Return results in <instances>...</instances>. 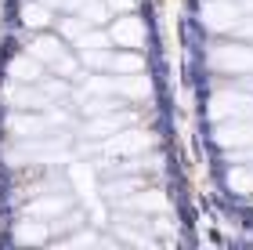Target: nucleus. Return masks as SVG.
Returning <instances> with one entry per match:
<instances>
[{
	"label": "nucleus",
	"mask_w": 253,
	"mask_h": 250,
	"mask_svg": "<svg viewBox=\"0 0 253 250\" xmlns=\"http://www.w3.org/2000/svg\"><path fill=\"white\" fill-rule=\"evenodd\" d=\"M239 18H243V7H239L235 0H206L203 4V22H206V29H213V33L235 29Z\"/></svg>",
	"instance_id": "obj_3"
},
{
	"label": "nucleus",
	"mask_w": 253,
	"mask_h": 250,
	"mask_svg": "<svg viewBox=\"0 0 253 250\" xmlns=\"http://www.w3.org/2000/svg\"><path fill=\"white\" fill-rule=\"evenodd\" d=\"M90 243H98V236H73V240H69V247H90Z\"/></svg>",
	"instance_id": "obj_25"
},
{
	"label": "nucleus",
	"mask_w": 253,
	"mask_h": 250,
	"mask_svg": "<svg viewBox=\"0 0 253 250\" xmlns=\"http://www.w3.org/2000/svg\"><path fill=\"white\" fill-rule=\"evenodd\" d=\"M213 120H253V98L250 95H217L210 105Z\"/></svg>",
	"instance_id": "obj_6"
},
{
	"label": "nucleus",
	"mask_w": 253,
	"mask_h": 250,
	"mask_svg": "<svg viewBox=\"0 0 253 250\" xmlns=\"http://www.w3.org/2000/svg\"><path fill=\"white\" fill-rule=\"evenodd\" d=\"M40 65L43 62H37L33 54H29V58H15V62H11V80H37Z\"/></svg>",
	"instance_id": "obj_14"
},
{
	"label": "nucleus",
	"mask_w": 253,
	"mask_h": 250,
	"mask_svg": "<svg viewBox=\"0 0 253 250\" xmlns=\"http://www.w3.org/2000/svg\"><path fill=\"white\" fill-rule=\"evenodd\" d=\"M11 163H62L65 160V134H40V138H22L18 149L7 152Z\"/></svg>",
	"instance_id": "obj_1"
},
{
	"label": "nucleus",
	"mask_w": 253,
	"mask_h": 250,
	"mask_svg": "<svg viewBox=\"0 0 253 250\" xmlns=\"http://www.w3.org/2000/svg\"><path fill=\"white\" fill-rule=\"evenodd\" d=\"M126 123H130V116H126V112H112V109H109V116H105V112H98V116L84 127V134H87V138H109V134L123 131Z\"/></svg>",
	"instance_id": "obj_8"
},
{
	"label": "nucleus",
	"mask_w": 253,
	"mask_h": 250,
	"mask_svg": "<svg viewBox=\"0 0 253 250\" xmlns=\"http://www.w3.org/2000/svg\"><path fill=\"white\" fill-rule=\"evenodd\" d=\"M116 95H123V98H148L152 95V84H148V76H141V73H120L116 76Z\"/></svg>",
	"instance_id": "obj_11"
},
{
	"label": "nucleus",
	"mask_w": 253,
	"mask_h": 250,
	"mask_svg": "<svg viewBox=\"0 0 253 250\" xmlns=\"http://www.w3.org/2000/svg\"><path fill=\"white\" fill-rule=\"evenodd\" d=\"M148 145H152V134H145V131H116L98 149L105 156H134V152H145Z\"/></svg>",
	"instance_id": "obj_4"
},
{
	"label": "nucleus",
	"mask_w": 253,
	"mask_h": 250,
	"mask_svg": "<svg viewBox=\"0 0 253 250\" xmlns=\"http://www.w3.org/2000/svg\"><path fill=\"white\" fill-rule=\"evenodd\" d=\"M253 160V142L250 145H239V149L232 152V163H250Z\"/></svg>",
	"instance_id": "obj_22"
},
{
	"label": "nucleus",
	"mask_w": 253,
	"mask_h": 250,
	"mask_svg": "<svg viewBox=\"0 0 253 250\" xmlns=\"http://www.w3.org/2000/svg\"><path fill=\"white\" fill-rule=\"evenodd\" d=\"M126 207H134V210H163L167 200H163V192H137V196L126 200Z\"/></svg>",
	"instance_id": "obj_15"
},
{
	"label": "nucleus",
	"mask_w": 253,
	"mask_h": 250,
	"mask_svg": "<svg viewBox=\"0 0 253 250\" xmlns=\"http://www.w3.org/2000/svg\"><path fill=\"white\" fill-rule=\"evenodd\" d=\"M235 33H239V37H253V15L243 22V18H239V26H235Z\"/></svg>",
	"instance_id": "obj_26"
},
{
	"label": "nucleus",
	"mask_w": 253,
	"mask_h": 250,
	"mask_svg": "<svg viewBox=\"0 0 253 250\" xmlns=\"http://www.w3.org/2000/svg\"><path fill=\"white\" fill-rule=\"evenodd\" d=\"M40 4H47V7H76V0H40Z\"/></svg>",
	"instance_id": "obj_27"
},
{
	"label": "nucleus",
	"mask_w": 253,
	"mask_h": 250,
	"mask_svg": "<svg viewBox=\"0 0 253 250\" xmlns=\"http://www.w3.org/2000/svg\"><path fill=\"white\" fill-rule=\"evenodd\" d=\"M22 18H26V26H47V22H51V7L47 4H40V0H37V4H26V11H22Z\"/></svg>",
	"instance_id": "obj_16"
},
{
	"label": "nucleus",
	"mask_w": 253,
	"mask_h": 250,
	"mask_svg": "<svg viewBox=\"0 0 253 250\" xmlns=\"http://www.w3.org/2000/svg\"><path fill=\"white\" fill-rule=\"evenodd\" d=\"M65 123L62 112H47V116H26V112H18V116L7 120V131L15 134V138H40V134H47L51 127H58Z\"/></svg>",
	"instance_id": "obj_5"
},
{
	"label": "nucleus",
	"mask_w": 253,
	"mask_h": 250,
	"mask_svg": "<svg viewBox=\"0 0 253 250\" xmlns=\"http://www.w3.org/2000/svg\"><path fill=\"white\" fill-rule=\"evenodd\" d=\"M232 189L235 192H253V170H246V163H235V170H232Z\"/></svg>",
	"instance_id": "obj_19"
},
{
	"label": "nucleus",
	"mask_w": 253,
	"mask_h": 250,
	"mask_svg": "<svg viewBox=\"0 0 253 250\" xmlns=\"http://www.w3.org/2000/svg\"><path fill=\"white\" fill-rule=\"evenodd\" d=\"M40 87L47 91V95H51L54 101H58V98L65 95V84H62V80H40Z\"/></svg>",
	"instance_id": "obj_21"
},
{
	"label": "nucleus",
	"mask_w": 253,
	"mask_h": 250,
	"mask_svg": "<svg viewBox=\"0 0 253 250\" xmlns=\"http://www.w3.org/2000/svg\"><path fill=\"white\" fill-rule=\"evenodd\" d=\"M109 11H123V15H130V11L137 7V0H105Z\"/></svg>",
	"instance_id": "obj_23"
},
{
	"label": "nucleus",
	"mask_w": 253,
	"mask_h": 250,
	"mask_svg": "<svg viewBox=\"0 0 253 250\" xmlns=\"http://www.w3.org/2000/svg\"><path fill=\"white\" fill-rule=\"evenodd\" d=\"M210 65L221 73H253V48H239V44H221L210 51Z\"/></svg>",
	"instance_id": "obj_2"
},
{
	"label": "nucleus",
	"mask_w": 253,
	"mask_h": 250,
	"mask_svg": "<svg viewBox=\"0 0 253 250\" xmlns=\"http://www.w3.org/2000/svg\"><path fill=\"white\" fill-rule=\"evenodd\" d=\"M7 98H11V105H22V109H47V105H54V98L40 84L37 87H11Z\"/></svg>",
	"instance_id": "obj_10"
},
{
	"label": "nucleus",
	"mask_w": 253,
	"mask_h": 250,
	"mask_svg": "<svg viewBox=\"0 0 253 250\" xmlns=\"http://www.w3.org/2000/svg\"><path fill=\"white\" fill-rule=\"evenodd\" d=\"M87 29V22L80 18V22H65V37H80V33Z\"/></svg>",
	"instance_id": "obj_24"
},
{
	"label": "nucleus",
	"mask_w": 253,
	"mask_h": 250,
	"mask_svg": "<svg viewBox=\"0 0 253 250\" xmlns=\"http://www.w3.org/2000/svg\"><path fill=\"white\" fill-rule=\"evenodd\" d=\"M62 210H69V200L65 196H43V200H37L29 207L33 218H54V214H62Z\"/></svg>",
	"instance_id": "obj_13"
},
{
	"label": "nucleus",
	"mask_w": 253,
	"mask_h": 250,
	"mask_svg": "<svg viewBox=\"0 0 253 250\" xmlns=\"http://www.w3.org/2000/svg\"><path fill=\"white\" fill-rule=\"evenodd\" d=\"M217 142L228 145V149H239V145H250L253 142V120H228L217 127Z\"/></svg>",
	"instance_id": "obj_9"
},
{
	"label": "nucleus",
	"mask_w": 253,
	"mask_h": 250,
	"mask_svg": "<svg viewBox=\"0 0 253 250\" xmlns=\"http://www.w3.org/2000/svg\"><path fill=\"white\" fill-rule=\"evenodd\" d=\"M76 48L80 51H101V48H109V37H105V33H80V37H76Z\"/></svg>",
	"instance_id": "obj_18"
},
{
	"label": "nucleus",
	"mask_w": 253,
	"mask_h": 250,
	"mask_svg": "<svg viewBox=\"0 0 253 250\" xmlns=\"http://www.w3.org/2000/svg\"><path fill=\"white\" fill-rule=\"evenodd\" d=\"M105 15H109V4H94V0H84V4H80V18H84L87 26L105 22Z\"/></svg>",
	"instance_id": "obj_17"
},
{
	"label": "nucleus",
	"mask_w": 253,
	"mask_h": 250,
	"mask_svg": "<svg viewBox=\"0 0 253 250\" xmlns=\"http://www.w3.org/2000/svg\"><path fill=\"white\" fill-rule=\"evenodd\" d=\"M29 54H33L37 62L54 65V62H58L62 54H65V48H62V40H54V37H37V40L29 44Z\"/></svg>",
	"instance_id": "obj_12"
},
{
	"label": "nucleus",
	"mask_w": 253,
	"mask_h": 250,
	"mask_svg": "<svg viewBox=\"0 0 253 250\" xmlns=\"http://www.w3.org/2000/svg\"><path fill=\"white\" fill-rule=\"evenodd\" d=\"M109 40H116L120 48H141V44H145V22H141V18H134V15L120 18L116 26H112Z\"/></svg>",
	"instance_id": "obj_7"
},
{
	"label": "nucleus",
	"mask_w": 253,
	"mask_h": 250,
	"mask_svg": "<svg viewBox=\"0 0 253 250\" xmlns=\"http://www.w3.org/2000/svg\"><path fill=\"white\" fill-rule=\"evenodd\" d=\"M47 236H51L47 229H37V225L29 221V225H22V229L15 232V240L18 243H40V240H47Z\"/></svg>",
	"instance_id": "obj_20"
}]
</instances>
